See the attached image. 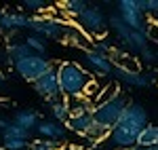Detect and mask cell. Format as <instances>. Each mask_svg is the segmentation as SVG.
<instances>
[{"label":"cell","mask_w":158,"mask_h":150,"mask_svg":"<svg viewBox=\"0 0 158 150\" xmlns=\"http://www.w3.org/2000/svg\"><path fill=\"white\" fill-rule=\"evenodd\" d=\"M57 76H59V85H61V93L63 97H78L85 95L89 85L95 80L93 74L82 68L76 62H61L57 66Z\"/></svg>","instance_id":"obj_1"},{"label":"cell","mask_w":158,"mask_h":150,"mask_svg":"<svg viewBox=\"0 0 158 150\" xmlns=\"http://www.w3.org/2000/svg\"><path fill=\"white\" fill-rule=\"evenodd\" d=\"M110 25H112V30L116 32V36L122 40V45L131 51L133 55H143V53L150 49V47H148V45H150L148 34L129 28V25L122 21V17L118 13H112V15H110Z\"/></svg>","instance_id":"obj_2"},{"label":"cell","mask_w":158,"mask_h":150,"mask_svg":"<svg viewBox=\"0 0 158 150\" xmlns=\"http://www.w3.org/2000/svg\"><path fill=\"white\" fill-rule=\"evenodd\" d=\"M13 68H15V72L21 76L23 80H27V83L34 85L38 78H42L44 74H49L55 66H53V62L47 59L44 55H36V53H32V55L23 57L21 62H17Z\"/></svg>","instance_id":"obj_3"},{"label":"cell","mask_w":158,"mask_h":150,"mask_svg":"<svg viewBox=\"0 0 158 150\" xmlns=\"http://www.w3.org/2000/svg\"><path fill=\"white\" fill-rule=\"evenodd\" d=\"M127 106H129V101L124 100L122 95H116V97H112V100L95 106V108H93V116H95L97 123L110 127V129H114V127L118 125V121L122 118Z\"/></svg>","instance_id":"obj_4"},{"label":"cell","mask_w":158,"mask_h":150,"mask_svg":"<svg viewBox=\"0 0 158 150\" xmlns=\"http://www.w3.org/2000/svg\"><path fill=\"white\" fill-rule=\"evenodd\" d=\"M76 25L85 32L86 36H95V40H97L99 36L103 38V34L108 32L110 17H106V13L101 11L99 6H89V9L76 19Z\"/></svg>","instance_id":"obj_5"},{"label":"cell","mask_w":158,"mask_h":150,"mask_svg":"<svg viewBox=\"0 0 158 150\" xmlns=\"http://www.w3.org/2000/svg\"><path fill=\"white\" fill-rule=\"evenodd\" d=\"M30 28L36 36L49 38V40L63 38L65 32H68V25L61 24V19H55L51 15H32L30 17Z\"/></svg>","instance_id":"obj_6"},{"label":"cell","mask_w":158,"mask_h":150,"mask_svg":"<svg viewBox=\"0 0 158 150\" xmlns=\"http://www.w3.org/2000/svg\"><path fill=\"white\" fill-rule=\"evenodd\" d=\"M116 13L122 17V21L129 25V28H133V30H139V32L148 34V30H150V21L146 19V13L141 11V6H139V0H118V4H116Z\"/></svg>","instance_id":"obj_7"},{"label":"cell","mask_w":158,"mask_h":150,"mask_svg":"<svg viewBox=\"0 0 158 150\" xmlns=\"http://www.w3.org/2000/svg\"><path fill=\"white\" fill-rule=\"evenodd\" d=\"M148 125H150V123H148L146 108H143L141 104H137V101H129V106H127V110L122 114V118L118 121V127L129 129V131H133V133L139 135Z\"/></svg>","instance_id":"obj_8"},{"label":"cell","mask_w":158,"mask_h":150,"mask_svg":"<svg viewBox=\"0 0 158 150\" xmlns=\"http://www.w3.org/2000/svg\"><path fill=\"white\" fill-rule=\"evenodd\" d=\"M32 87H34V91H36L47 104L57 101V100L63 97V93H61V85H59V76H57V68H53L49 74H44L42 78H38Z\"/></svg>","instance_id":"obj_9"},{"label":"cell","mask_w":158,"mask_h":150,"mask_svg":"<svg viewBox=\"0 0 158 150\" xmlns=\"http://www.w3.org/2000/svg\"><path fill=\"white\" fill-rule=\"evenodd\" d=\"M112 74L116 76L120 83L129 85V87H150L156 83V78L152 74H143V72H133V70H127V68H120V66H114V72Z\"/></svg>","instance_id":"obj_10"},{"label":"cell","mask_w":158,"mask_h":150,"mask_svg":"<svg viewBox=\"0 0 158 150\" xmlns=\"http://www.w3.org/2000/svg\"><path fill=\"white\" fill-rule=\"evenodd\" d=\"M137 133L133 131H129V129H122V127H114L112 131H110L108 135V146L110 148H118V150H129V148H135L137 146Z\"/></svg>","instance_id":"obj_11"},{"label":"cell","mask_w":158,"mask_h":150,"mask_svg":"<svg viewBox=\"0 0 158 150\" xmlns=\"http://www.w3.org/2000/svg\"><path fill=\"white\" fill-rule=\"evenodd\" d=\"M85 57H86V63L91 66V70H93L95 74L106 76V74H112V72H114L112 57L106 55V53H99V51H95V49H86Z\"/></svg>","instance_id":"obj_12"},{"label":"cell","mask_w":158,"mask_h":150,"mask_svg":"<svg viewBox=\"0 0 158 150\" xmlns=\"http://www.w3.org/2000/svg\"><path fill=\"white\" fill-rule=\"evenodd\" d=\"M95 123H97V121H95L93 112H85V114H72L65 127H68L70 131H74V133H78V135L86 138V135H89V131L93 129Z\"/></svg>","instance_id":"obj_13"},{"label":"cell","mask_w":158,"mask_h":150,"mask_svg":"<svg viewBox=\"0 0 158 150\" xmlns=\"http://www.w3.org/2000/svg\"><path fill=\"white\" fill-rule=\"evenodd\" d=\"M65 129L68 127H63L61 123L57 121H53V118H44V121H40L36 127V133L40 135L42 139H55V142H59V139L65 138Z\"/></svg>","instance_id":"obj_14"},{"label":"cell","mask_w":158,"mask_h":150,"mask_svg":"<svg viewBox=\"0 0 158 150\" xmlns=\"http://www.w3.org/2000/svg\"><path fill=\"white\" fill-rule=\"evenodd\" d=\"M21 28H30V17L23 13H0V30L4 32H17Z\"/></svg>","instance_id":"obj_15"},{"label":"cell","mask_w":158,"mask_h":150,"mask_svg":"<svg viewBox=\"0 0 158 150\" xmlns=\"http://www.w3.org/2000/svg\"><path fill=\"white\" fill-rule=\"evenodd\" d=\"M13 123L32 133V129H36V127H38L40 118H38V114L34 112V110H17V112H15V118H13Z\"/></svg>","instance_id":"obj_16"},{"label":"cell","mask_w":158,"mask_h":150,"mask_svg":"<svg viewBox=\"0 0 158 150\" xmlns=\"http://www.w3.org/2000/svg\"><path fill=\"white\" fill-rule=\"evenodd\" d=\"M27 55H32V51L25 45V40L23 42H9L6 45V62L13 63V66L17 62H21L23 57H27Z\"/></svg>","instance_id":"obj_17"},{"label":"cell","mask_w":158,"mask_h":150,"mask_svg":"<svg viewBox=\"0 0 158 150\" xmlns=\"http://www.w3.org/2000/svg\"><path fill=\"white\" fill-rule=\"evenodd\" d=\"M152 146H158V127L156 125H148L139 138H137V148L139 150H148Z\"/></svg>","instance_id":"obj_18"},{"label":"cell","mask_w":158,"mask_h":150,"mask_svg":"<svg viewBox=\"0 0 158 150\" xmlns=\"http://www.w3.org/2000/svg\"><path fill=\"white\" fill-rule=\"evenodd\" d=\"M49 108H51V116H53V121H57V123H65V125H68V121H70L72 112H70V108H68L65 97H61V100H57V101H51Z\"/></svg>","instance_id":"obj_19"},{"label":"cell","mask_w":158,"mask_h":150,"mask_svg":"<svg viewBox=\"0 0 158 150\" xmlns=\"http://www.w3.org/2000/svg\"><path fill=\"white\" fill-rule=\"evenodd\" d=\"M68 108L72 114H85V112H93L95 104L89 100L86 95H78V97H68Z\"/></svg>","instance_id":"obj_20"},{"label":"cell","mask_w":158,"mask_h":150,"mask_svg":"<svg viewBox=\"0 0 158 150\" xmlns=\"http://www.w3.org/2000/svg\"><path fill=\"white\" fill-rule=\"evenodd\" d=\"M89 6H91V4L85 2V0H65V2H61V11L65 13L68 17H72L74 21H76Z\"/></svg>","instance_id":"obj_21"},{"label":"cell","mask_w":158,"mask_h":150,"mask_svg":"<svg viewBox=\"0 0 158 150\" xmlns=\"http://www.w3.org/2000/svg\"><path fill=\"white\" fill-rule=\"evenodd\" d=\"M25 148H30V142L27 139L2 135V150H25Z\"/></svg>","instance_id":"obj_22"},{"label":"cell","mask_w":158,"mask_h":150,"mask_svg":"<svg viewBox=\"0 0 158 150\" xmlns=\"http://www.w3.org/2000/svg\"><path fill=\"white\" fill-rule=\"evenodd\" d=\"M139 6L152 24H158V0H139Z\"/></svg>","instance_id":"obj_23"},{"label":"cell","mask_w":158,"mask_h":150,"mask_svg":"<svg viewBox=\"0 0 158 150\" xmlns=\"http://www.w3.org/2000/svg\"><path fill=\"white\" fill-rule=\"evenodd\" d=\"M21 6L25 11H30L32 15H47V9H49L44 0H23Z\"/></svg>","instance_id":"obj_24"},{"label":"cell","mask_w":158,"mask_h":150,"mask_svg":"<svg viewBox=\"0 0 158 150\" xmlns=\"http://www.w3.org/2000/svg\"><path fill=\"white\" fill-rule=\"evenodd\" d=\"M27 150H61V146H59V142H55V139L38 138V139H32L30 142V148Z\"/></svg>","instance_id":"obj_25"},{"label":"cell","mask_w":158,"mask_h":150,"mask_svg":"<svg viewBox=\"0 0 158 150\" xmlns=\"http://www.w3.org/2000/svg\"><path fill=\"white\" fill-rule=\"evenodd\" d=\"M25 45L30 47L32 53H36V55H44L47 53V45H44V40L36 34H30V36L25 38Z\"/></svg>","instance_id":"obj_26"},{"label":"cell","mask_w":158,"mask_h":150,"mask_svg":"<svg viewBox=\"0 0 158 150\" xmlns=\"http://www.w3.org/2000/svg\"><path fill=\"white\" fill-rule=\"evenodd\" d=\"M93 42V47L91 49H95V51H99V53H106V55H112L114 53V47H112V42H110V38H97V40H91Z\"/></svg>","instance_id":"obj_27"},{"label":"cell","mask_w":158,"mask_h":150,"mask_svg":"<svg viewBox=\"0 0 158 150\" xmlns=\"http://www.w3.org/2000/svg\"><path fill=\"white\" fill-rule=\"evenodd\" d=\"M11 123H13V121H6V118L0 116V131H6V129L11 127Z\"/></svg>","instance_id":"obj_28"},{"label":"cell","mask_w":158,"mask_h":150,"mask_svg":"<svg viewBox=\"0 0 158 150\" xmlns=\"http://www.w3.org/2000/svg\"><path fill=\"white\" fill-rule=\"evenodd\" d=\"M4 78H6V76H4V72H2V70H0V85L4 83Z\"/></svg>","instance_id":"obj_29"},{"label":"cell","mask_w":158,"mask_h":150,"mask_svg":"<svg viewBox=\"0 0 158 150\" xmlns=\"http://www.w3.org/2000/svg\"><path fill=\"white\" fill-rule=\"evenodd\" d=\"M148 150H158V146H152V148H148Z\"/></svg>","instance_id":"obj_30"},{"label":"cell","mask_w":158,"mask_h":150,"mask_svg":"<svg viewBox=\"0 0 158 150\" xmlns=\"http://www.w3.org/2000/svg\"><path fill=\"white\" fill-rule=\"evenodd\" d=\"M129 150H139V148H137V146H135V148H129Z\"/></svg>","instance_id":"obj_31"}]
</instances>
